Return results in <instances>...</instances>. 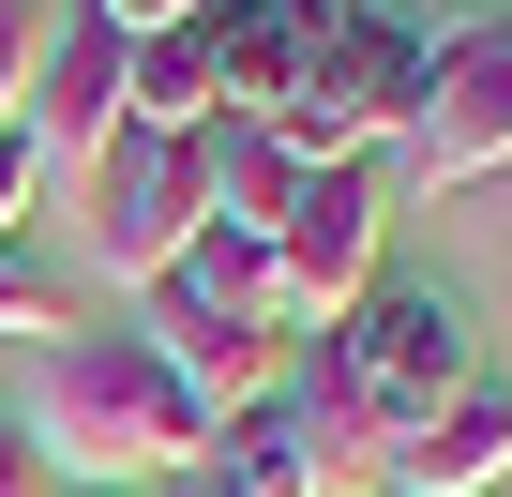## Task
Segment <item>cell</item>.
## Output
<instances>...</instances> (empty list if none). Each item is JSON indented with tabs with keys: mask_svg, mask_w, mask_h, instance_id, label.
<instances>
[{
	"mask_svg": "<svg viewBox=\"0 0 512 497\" xmlns=\"http://www.w3.org/2000/svg\"><path fill=\"white\" fill-rule=\"evenodd\" d=\"M16 422L61 452V482H151L166 497V482L211 467V407L181 392V362L151 332H61V347H31Z\"/></svg>",
	"mask_w": 512,
	"mask_h": 497,
	"instance_id": "1",
	"label": "cell"
},
{
	"mask_svg": "<svg viewBox=\"0 0 512 497\" xmlns=\"http://www.w3.org/2000/svg\"><path fill=\"white\" fill-rule=\"evenodd\" d=\"M422 61H437V31L407 16V0H347V16H332V61L272 106L287 166H377V151H407V121H422Z\"/></svg>",
	"mask_w": 512,
	"mask_h": 497,
	"instance_id": "2",
	"label": "cell"
},
{
	"mask_svg": "<svg viewBox=\"0 0 512 497\" xmlns=\"http://www.w3.org/2000/svg\"><path fill=\"white\" fill-rule=\"evenodd\" d=\"M332 347H347V377H362V422L407 452L452 392H482V332H467V302L452 287H392L377 272V302L362 317H332Z\"/></svg>",
	"mask_w": 512,
	"mask_h": 497,
	"instance_id": "3",
	"label": "cell"
},
{
	"mask_svg": "<svg viewBox=\"0 0 512 497\" xmlns=\"http://www.w3.org/2000/svg\"><path fill=\"white\" fill-rule=\"evenodd\" d=\"M76 196H91V272L106 287H166L181 241L211 226V136H106V166Z\"/></svg>",
	"mask_w": 512,
	"mask_h": 497,
	"instance_id": "4",
	"label": "cell"
},
{
	"mask_svg": "<svg viewBox=\"0 0 512 497\" xmlns=\"http://www.w3.org/2000/svg\"><path fill=\"white\" fill-rule=\"evenodd\" d=\"M377 257H392V196H377V166H317L302 211L272 226V317H287V332L362 317V302H377Z\"/></svg>",
	"mask_w": 512,
	"mask_h": 497,
	"instance_id": "5",
	"label": "cell"
},
{
	"mask_svg": "<svg viewBox=\"0 0 512 497\" xmlns=\"http://www.w3.org/2000/svg\"><path fill=\"white\" fill-rule=\"evenodd\" d=\"M407 166H422V181H497V166H512V16H437Z\"/></svg>",
	"mask_w": 512,
	"mask_h": 497,
	"instance_id": "6",
	"label": "cell"
},
{
	"mask_svg": "<svg viewBox=\"0 0 512 497\" xmlns=\"http://www.w3.org/2000/svg\"><path fill=\"white\" fill-rule=\"evenodd\" d=\"M347 0H211V121H272L317 61H332Z\"/></svg>",
	"mask_w": 512,
	"mask_h": 497,
	"instance_id": "7",
	"label": "cell"
},
{
	"mask_svg": "<svg viewBox=\"0 0 512 497\" xmlns=\"http://www.w3.org/2000/svg\"><path fill=\"white\" fill-rule=\"evenodd\" d=\"M16 136L46 151V181H91L106 136H121V31L61 16V31H46V76H31V106H16Z\"/></svg>",
	"mask_w": 512,
	"mask_h": 497,
	"instance_id": "8",
	"label": "cell"
},
{
	"mask_svg": "<svg viewBox=\"0 0 512 497\" xmlns=\"http://www.w3.org/2000/svg\"><path fill=\"white\" fill-rule=\"evenodd\" d=\"M151 347L181 362V392H196L211 422L287 407V377H302V332H287V317H151Z\"/></svg>",
	"mask_w": 512,
	"mask_h": 497,
	"instance_id": "9",
	"label": "cell"
},
{
	"mask_svg": "<svg viewBox=\"0 0 512 497\" xmlns=\"http://www.w3.org/2000/svg\"><path fill=\"white\" fill-rule=\"evenodd\" d=\"M512 482V392L482 377V392H452L407 452H392V497H497Z\"/></svg>",
	"mask_w": 512,
	"mask_h": 497,
	"instance_id": "10",
	"label": "cell"
},
{
	"mask_svg": "<svg viewBox=\"0 0 512 497\" xmlns=\"http://www.w3.org/2000/svg\"><path fill=\"white\" fill-rule=\"evenodd\" d=\"M121 136H211V16L121 46Z\"/></svg>",
	"mask_w": 512,
	"mask_h": 497,
	"instance_id": "11",
	"label": "cell"
},
{
	"mask_svg": "<svg viewBox=\"0 0 512 497\" xmlns=\"http://www.w3.org/2000/svg\"><path fill=\"white\" fill-rule=\"evenodd\" d=\"M302 181H317V166H287V136H272V121H211V226L272 241V226L302 211Z\"/></svg>",
	"mask_w": 512,
	"mask_h": 497,
	"instance_id": "12",
	"label": "cell"
},
{
	"mask_svg": "<svg viewBox=\"0 0 512 497\" xmlns=\"http://www.w3.org/2000/svg\"><path fill=\"white\" fill-rule=\"evenodd\" d=\"M151 317H272V241L196 226V241H181V272L151 287Z\"/></svg>",
	"mask_w": 512,
	"mask_h": 497,
	"instance_id": "13",
	"label": "cell"
},
{
	"mask_svg": "<svg viewBox=\"0 0 512 497\" xmlns=\"http://www.w3.org/2000/svg\"><path fill=\"white\" fill-rule=\"evenodd\" d=\"M211 467H226L241 497H317V467H302L287 407H241V422H211Z\"/></svg>",
	"mask_w": 512,
	"mask_h": 497,
	"instance_id": "14",
	"label": "cell"
},
{
	"mask_svg": "<svg viewBox=\"0 0 512 497\" xmlns=\"http://www.w3.org/2000/svg\"><path fill=\"white\" fill-rule=\"evenodd\" d=\"M0 347H61V272L31 241H0Z\"/></svg>",
	"mask_w": 512,
	"mask_h": 497,
	"instance_id": "15",
	"label": "cell"
},
{
	"mask_svg": "<svg viewBox=\"0 0 512 497\" xmlns=\"http://www.w3.org/2000/svg\"><path fill=\"white\" fill-rule=\"evenodd\" d=\"M46 31H61V0H0V136H16V106L46 76Z\"/></svg>",
	"mask_w": 512,
	"mask_h": 497,
	"instance_id": "16",
	"label": "cell"
},
{
	"mask_svg": "<svg viewBox=\"0 0 512 497\" xmlns=\"http://www.w3.org/2000/svg\"><path fill=\"white\" fill-rule=\"evenodd\" d=\"M76 16H91V31H121V46H151V31H196L211 0H76Z\"/></svg>",
	"mask_w": 512,
	"mask_h": 497,
	"instance_id": "17",
	"label": "cell"
},
{
	"mask_svg": "<svg viewBox=\"0 0 512 497\" xmlns=\"http://www.w3.org/2000/svg\"><path fill=\"white\" fill-rule=\"evenodd\" d=\"M0 497H61V452H46L16 407H0Z\"/></svg>",
	"mask_w": 512,
	"mask_h": 497,
	"instance_id": "18",
	"label": "cell"
},
{
	"mask_svg": "<svg viewBox=\"0 0 512 497\" xmlns=\"http://www.w3.org/2000/svg\"><path fill=\"white\" fill-rule=\"evenodd\" d=\"M31 196H46V151L0 136V241H31Z\"/></svg>",
	"mask_w": 512,
	"mask_h": 497,
	"instance_id": "19",
	"label": "cell"
},
{
	"mask_svg": "<svg viewBox=\"0 0 512 497\" xmlns=\"http://www.w3.org/2000/svg\"><path fill=\"white\" fill-rule=\"evenodd\" d=\"M166 497H241V482H226V467H196V482H166Z\"/></svg>",
	"mask_w": 512,
	"mask_h": 497,
	"instance_id": "20",
	"label": "cell"
},
{
	"mask_svg": "<svg viewBox=\"0 0 512 497\" xmlns=\"http://www.w3.org/2000/svg\"><path fill=\"white\" fill-rule=\"evenodd\" d=\"M61 497H151V482H61Z\"/></svg>",
	"mask_w": 512,
	"mask_h": 497,
	"instance_id": "21",
	"label": "cell"
}]
</instances>
